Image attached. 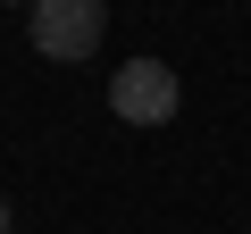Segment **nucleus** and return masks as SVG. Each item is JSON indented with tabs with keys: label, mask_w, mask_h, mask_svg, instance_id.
Here are the masks:
<instances>
[{
	"label": "nucleus",
	"mask_w": 251,
	"mask_h": 234,
	"mask_svg": "<svg viewBox=\"0 0 251 234\" xmlns=\"http://www.w3.org/2000/svg\"><path fill=\"white\" fill-rule=\"evenodd\" d=\"M100 25H109V0H34V50L42 59H59V67H75V59H92L100 50Z\"/></svg>",
	"instance_id": "1"
},
{
	"label": "nucleus",
	"mask_w": 251,
	"mask_h": 234,
	"mask_svg": "<svg viewBox=\"0 0 251 234\" xmlns=\"http://www.w3.org/2000/svg\"><path fill=\"white\" fill-rule=\"evenodd\" d=\"M176 100H184V84H176L168 59H126V67L109 75V109L126 117V126H168Z\"/></svg>",
	"instance_id": "2"
},
{
	"label": "nucleus",
	"mask_w": 251,
	"mask_h": 234,
	"mask_svg": "<svg viewBox=\"0 0 251 234\" xmlns=\"http://www.w3.org/2000/svg\"><path fill=\"white\" fill-rule=\"evenodd\" d=\"M0 234H9V201H0Z\"/></svg>",
	"instance_id": "3"
}]
</instances>
